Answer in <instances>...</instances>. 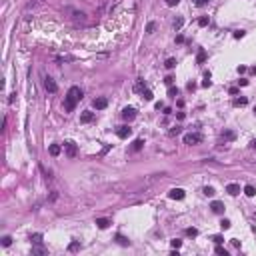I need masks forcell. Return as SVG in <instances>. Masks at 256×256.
<instances>
[{"label":"cell","instance_id":"52a82bcc","mask_svg":"<svg viewBox=\"0 0 256 256\" xmlns=\"http://www.w3.org/2000/svg\"><path fill=\"white\" fill-rule=\"evenodd\" d=\"M116 134H118V138H128V136L132 134V128L130 126H120L116 130Z\"/></svg>","mask_w":256,"mask_h":256},{"label":"cell","instance_id":"3957f363","mask_svg":"<svg viewBox=\"0 0 256 256\" xmlns=\"http://www.w3.org/2000/svg\"><path fill=\"white\" fill-rule=\"evenodd\" d=\"M64 152H66V156L68 158H74L76 154H78V146H76L72 140H68L66 144H64Z\"/></svg>","mask_w":256,"mask_h":256},{"label":"cell","instance_id":"f1b7e54d","mask_svg":"<svg viewBox=\"0 0 256 256\" xmlns=\"http://www.w3.org/2000/svg\"><path fill=\"white\" fill-rule=\"evenodd\" d=\"M216 254H218V256H226V254H228V252H226V250L222 248V246H220V244H218V246H216Z\"/></svg>","mask_w":256,"mask_h":256},{"label":"cell","instance_id":"7402d4cb","mask_svg":"<svg viewBox=\"0 0 256 256\" xmlns=\"http://www.w3.org/2000/svg\"><path fill=\"white\" fill-rule=\"evenodd\" d=\"M222 138H224V140H234V138H236V134H234L232 130H226L224 134H222Z\"/></svg>","mask_w":256,"mask_h":256},{"label":"cell","instance_id":"ac0fdd59","mask_svg":"<svg viewBox=\"0 0 256 256\" xmlns=\"http://www.w3.org/2000/svg\"><path fill=\"white\" fill-rule=\"evenodd\" d=\"M30 240H32V244H40V242H42V234H40V232L32 234V236H30Z\"/></svg>","mask_w":256,"mask_h":256},{"label":"cell","instance_id":"7c38bea8","mask_svg":"<svg viewBox=\"0 0 256 256\" xmlns=\"http://www.w3.org/2000/svg\"><path fill=\"white\" fill-rule=\"evenodd\" d=\"M48 250L44 248V246H40V244H34V248H32V254H36V256H42V254H46Z\"/></svg>","mask_w":256,"mask_h":256},{"label":"cell","instance_id":"7a4b0ae2","mask_svg":"<svg viewBox=\"0 0 256 256\" xmlns=\"http://www.w3.org/2000/svg\"><path fill=\"white\" fill-rule=\"evenodd\" d=\"M202 142V134L200 132H188V134H184V144H188V146H194V144H200Z\"/></svg>","mask_w":256,"mask_h":256},{"label":"cell","instance_id":"f546056e","mask_svg":"<svg viewBox=\"0 0 256 256\" xmlns=\"http://www.w3.org/2000/svg\"><path fill=\"white\" fill-rule=\"evenodd\" d=\"M186 234H188V236H198V230L196 228H186Z\"/></svg>","mask_w":256,"mask_h":256},{"label":"cell","instance_id":"74e56055","mask_svg":"<svg viewBox=\"0 0 256 256\" xmlns=\"http://www.w3.org/2000/svg\"><path fill=\"white\" fill-rule=\"evenodd\" d=\"M196 6H204V4H208V0H194Z\"/></svg>","mask_w":256,"mask_h":256},{"label":"cell","instance_id":"484cf974","mask_svg":"<svg viewBox=\"0 0 256 256\" xmlns=\"http://www.w3.org/2000/svg\"><path fill=\"white\" fill-rule=\"evenodd\" d=\"M202 192H204L206 196H214V188H212V186H204Z\"/></svg>","mask_w":256,"mask_h":256},{"label":"cell","instance_id":"d6a6232c","mask_svg":"<svg viewBox=\"0 0 256 256\" xmlns=\"http://www.w3.org/2000/svg\"><path fill=\"white\" fill-rule=\"evenodd\" d=\"M198 24H200V26H206V24H208V16H202V18H198Z\"/></svg>","mask_w":256,"mask_h":256},{"label":"cell","instance_id":"1f68e13d","mask_svg":"<svg viewBox=\"0 0 256 256\" xmlns=\"http://www.w3.org/2000/svg\"><path fill=\"white\" fill-rule=\"evenodd\" d=\"M10 244H12V238L10 236H4L2 238V246H10Z\"/></svg>","mask_w":256,"mask_h":256},{"label":"cell","instance_id":"2e32d148","mask_svg":"<svg viewBox=\"0 0 256 256\" xmlns=\"http://www.w3.org/2000/svg\"><path fill=\"white\" fill-rule=\"evenodd\" d=\"M244 194H246V196H254V194H256V188H254L252 184H246V186H244Z\"/></svg>","mask_w":256,"mask_h":256},{"label":"cell","instance_id":"d4e9b609","mask_svg":"<svg viewBox=\"0 0 256 256\" xmlns=\"http://www.w3.org/2000/svg\"><path fill=\"white\" fill-rule=\"evenodd\" d=\"M246 102H248V100H246L244 96H242V98H236V100H234V106H246Z\"/></svg>","mask_w":256,"mask_h":256},{"label":"cell","instance_id":"8fae6325","mask_svg":"<svg viewBox=\"0 0 256 256\" xmlns=\"http://www.w3.org/2000/svg\"><path fill=\"white\" fill-rule=\"evenodd\" d=\"M210 208H212V212H216V214H222L224 212V204L218 202V200H214V202L210 204Z\"/></svg>","mask_w":256,"mask_h":256},{"label":"cell","instance_id":"603a6c76","mask_svg":"<svg viewBox=\"0 0 256 256\" xmlns=\"http://www.w3.org/2000/svg\"><path fill=\"white\" fill-rule=\"evenodd\" d=\"M116 242H118V244H122V246H128V240L122 236V234H116Z\"/></svg>","mask_w":256,"mask_h":256},{"label":"cell","instance_id":"8992f818","mask_svg":"<svg viewBox=\"0 0 256 256\" xmlns=\"http://www.w3.org/2000/svg\"><path fill=\"white\" fill-rule=\"evenodd\" d=\"M94 120V112H90V110H84L82 114H80V122L82 124H88V122Z\"/></svg>","mask_w":256,"mask_h":256},{"label":"cell","instance_id":"d6986e66","mask_svg":"<svg viewBox=\"0 0 256 256\" xmlns=\"http://www.w3.org/2000/svg\"><path fill=\"white\" fill-rule=\"evenodd\" d=\"M182 24H184V18H182V16H178V18L174 20V30H180Z\"/></svg>","mask_w":256,"mask_h":256},{"label":"cell","instance_id":"5bb4252c","mask_svg":"<svg viewBox=\"0 0 256 256\" xmlns=\"http://www.w3.org/2000/svg\"><path fill=\"white\" fill-rule=\"evenodd\" d=\"M48 152H50V156H58V154H60V152H62V148L58 146V144H50Z\"/></svg>","mask_w":256,"mask_h":256},{"label":"cell","instance_id":"b9f144b4","mask_svg":"<svg viewBox=\"0 0 256 256\" xmlns=\"http://www.w3.org/2000/svg\"><path fill=\"white\" fill-rule=\"evenodd\" d=\"M252 148H256V140H252Z\"/></svg>","mask_w":256,"mask_h":256},{"label":"cell","instance_id":"277c9868","mask_svg":"<svg viewBox=\"0 0 256 256\" xmlns=\"http://www.w3.org/2000/svg\"><path fill=\"white\" fill-rule=\"evenodd\" d=\"M44 88H46V90L50 92V94H54V92L58 90V84L54 82V80L50 78V76H46V78H44Z\"/></svg>","mask_w":256,"mask_h":256},{"label":"cell","instance_id":"60d3db41","mask_svg":"<svg viewBox=\"0 0 256 256\" xmlns=\"http://www.w3.org/2000/svg\"><path fill=\"white\" fill-rule=\"evenodd\" d=\"M244 36V30H238V32H234V38H242Z\"/></svg>","mask_w":256,"mask_h":256},{"label":"cell","instance_id":"83f0119b","mask_svg":"<svg viewBox=\"0 0 256 256\" xmlns=\"http://www.w3.org/2000/svg\"><path fill=\"white\" fill-rule=\"evenodd\" d=\"M168 96H172V98H176V96H178V88H174V86H170V90H168Z\"/></svg>","mask_w":256,"mask_h":256},{"label":"cell","instance_id":"5b68a950","mask_svg":"<svg viewBox=\"0 0 256 256\" xmlns=\"http://www.w3.org/2000/svg\"><path fill=\"white\" fill-rule=\"evenodd\" d=\"M168 196H170L172 200H182L186 194H184V190H182V188H172V190L168 192Z\"/></svg>","mask_w":256,"mask_h":256},{"label":"cell","instance_id":"4dcf8cb0","mask_svg":"<svg viewBox=\"0 0 256 256\" xmlns=\"http://www.w3.org/2000/svg\"><path fill=\"white\" fill-rule=\"evenodd\" d=\"M176 66V60H174V58H168V60H166V68H174Z\"/></svg>","mask_w":256,"mask_h":256},{"label":"cell","instance_id":"9a60e30c","mask_svg":"<svg viewBox=\"0 0 256 256\" xmlns=\"http://www.w3.org/2000/svg\"><path fill=\"white\" fill-rule=\"evenodd\" d=\"M80 248H82V246H80L78 240H74V242H70V244H68V252H78Z\"/></svg>","mask_w":256,"mask_h":256},{"label":"cell","instance_id":"cb8c5ba5","mask_svg":"<svg viewBox=\"0 0 256 256\" xmlns=\"http://www.w3.org/2000/svg\"><path fill=\"white\" fill-rule=\"evenodd\" d=\"M154 30H156V22H148L146 24V34H152Z\"/></svg>","mask_w":256,"mask_h":256},{"label":"cell","instance_id":"ee69618b","mask_svg":"<svg viewBox=\"0 0 256 256\" xmlns=\"http://www.w3.org/2000/svg\"><path fill=\"white\" fill-rule=\"evenodd\" d=\"M254 112H256V108H254Z\"/></svg>","mask_w":256,"mask_h":256},{"label":"cell","instance_id":"44dd1931","mask_svg":"<svg viewBox=\"0 0 256 256\" xmlns=\"http://www.w3.org/2000/svg\"><path fill=\"white\" fill-rule=\"evenodd\" d=\"M204 60H206V52H204V50H198V56H196V62H198V64H202Z\"/></svg>","mask_w":256,"mask_h":256},{"label":"cell","instance_id":"f35d334b","mask_svg":"<svg viewBox=\"0 0 256 256\" xmlns=\"http://www.w3.org/2000/svg\"><path fill=\"white\" fill-rule=\"evenodd\" d=\"M212 240H214L216 244H222V242H224V238H222V236H214V238H212Z\"/></svg>","mask_w":256,"mask_h":256},{"label":"cell","instance_id":"4316f807","mask_svg":"<svg viewBox=\"0 0 256 256\" xmlns=\"http://www.w3.org/2000/svg\"><path fill=\"white\" fill-rule=\"evenodd\" d=\"M142 96H144V100H152V98H154L152 90H144V92H142Z\"/></svg>","mask_w":256,"mask_h":256},{"label":"cell","instance_id":"8d00e7d4","mask_svg":"<svg viewBox=\"0 0 256 256\" xmlns=\"http://www.w3.org/2000/svg\"><path fill=\"white\" fill-rule=\"evenodd\" d=\"M164 82H166V84H168V86H172V82H174V78H172V76H166V78H164Z\"/></svg>","mask_w":256,"mask_h":256},{"label":"cell","instance_id":"7bdbcfd3","mask_svg":"<svg viewBox=\"0 0 256 256\" xmlns=\"http://www.w3.org/2000/svg\"><path fill=\"white\" fill-rule=\"evenodd\" d=\"M252 72H254V74H256V66H254V68H252Z\"/></svg>","mask_w":256,"mask_h":256},{"label":"cell","instance_id":"9c48e42d","mask_svg":"<svg viewBox=\"0 0 256 256\" xmlns=\"http://www.w3.org/2000/svg\"><path fill=\"white\" fill-rule=\"evenodd\" d=\"M122 118H124V120H134L136 118V110L134 108H124L122 110Z\"/></svg>","mask_w":256,"mask_h":256},{"label":"cell","instance_id":"6da1fadb","mask_svg":"<svg viewBox=\"0 0 256 256\" xmlns=\"http://www.w3.org/2000/svg\"><path fill=\"white\" fill-rule=\"evenodd\" d=\"M80 98H82V90H80L78 86H72L70 90H68L66 98H64V110H66V112H72V110L76 108V104L80 102Z\"/></svg>","mask_w":256,"mask_h":256},{"label":"cell","instance_id":"ab89813d","mask_svg":"<svg viewBox=\"0 0 256 256\" xmlns=\"http://www.w3.org/2000/svg\"><path fill=\"white\" fill-rule=\"evenodd\" d=\"M178 2H180V0H166V4H168V6H176Z\"/></svg>","mask_w":256,"mask_h":256},{"label":"cell","instance_id":"d590c367","mask_svg":"<svg viewBox=\"0 0 256 256\" xmlns=\"http://www.w3.org/2000/svg\"><path fill=\"white\" fill-rule=\"evenodd\" d=\"M134 88H136L138 92H144V84H142V82H136V86H134Z\"/></svg>","mask_w":256,"mask_h":256},{"label":"cell","instance_id":"836d02e7","mask_svg":"<svg viewBox=\"0 0 256 256\" xmlns=\"http://www.w3.org/2000/svg\"><path fill=\"white\" fill-rule=\"evenodd\" d=\"M220 226H222V228H224V230H226V228H230V220H226V218H224V220H222V222H220Z\"/></svg>","mask_w":256,"mask_h":256},{"label":"cell","instance_id":"ba28073f","mask_svg":"<svg viewBox=\"0 0 256 256\" xmlns=\"http://www.w3.org/2000/svg\"><path fill=\"white\" fill-rule=\"evenodd\" d=\"M92 104H94L96 110H104L106 106H108V100H106V98H94V102H92Z\"/></svg>","mask_w":256,"mask_h":256},{"label":"cell","instance_id":"30bf717a","mask_svg":"<svg viewBox=\"0 0 256 256\" xmlns=\"http://www.w3.org/2000/svg\"><path fill=\"white\" fill-rule=\"evenodd\" d=\"M226 192H228L230 196H238V194H240V186L232 182V184H228V186H226Z\"/></svg>","mask_w":256,"mask_h":256},{"label":"cell","instance_id":"4fadbf2b","mask_svg":"<svg viewBox=\"0 0 256 256\" xmlns=\"http://www.w3.org/2000/svg\"><path fill=\"white\" fill-rule=\"evenodd\" d=\"M96 226L104 230V228H108V226H110V220L108 218H96Z\"/></svg>","mask_w":256,"mask_h":256},{"label":"cell","instance_id":"ffe728a7","mask_svg":"<svg viewBox=\"0 0 256 256\" xmlns=\"http://www.w3.org/2000/svg\"><path fill=\"white\" fill-rule=\"evenodd\" d=\"M74 20L76 22H84V20H86V14H84V12H74Z\"/></svg>","mask_w":256,"mask_h":256},{"label":"cell","instance_id":"e575fe53","mask_svg":"<svg viewBox=\"0 0 256 256\" xmlns=\"http://www.w3.org/2000/svg\"><path fill=\"white\" fill-rule=\"evenodd\" d=\"M170 244H172V248H180V246H182V242H180V240H172Z\"/></svg>","mask_w":256,"mask_h":256},{"label":"cell","instance_id":"e0dca14e","mask_svg":"<svg viewBox=\"0 0 256 256\" xmlns=\"http://www.w3.org/2000/svg\"><path fill=\"white\" fill-rule=\"evenodd\" d=\"M142 144H144V140H142V138L134 140V144H132V150H134V152H138L140 148H142Z\"/></svg>","mask_w":256,"mask_h":256}]
</instances>
